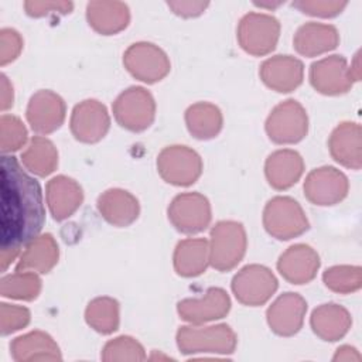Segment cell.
Masks as SVG:
<instances>
[{"label":"cell","mask_w":362,"mask_h":362,"mask_svg":"<svg viewBox=\"0 0 362 362\" xmlns=\"http://www.w3.org/2000/svg\"><path fill=\"white\" fill-rule=\"evenodd\" d=\"M1 216L0 243L3 249L18 250L37 238L45 222L40 184L27 174L16 157H1Z\"/></svg>","instance_id":"6da1fadb"},{"label":"cell","mask_w":362,"mask_h":362,"mask_svg":"<svg viewBox=\"0 0 362 362\" xmlns=\"http://www.w3.org/2000/svg\"><path fill=\"white\" fill-rule=\"evenodd\" d=\"M238 337L226 324L182 325L177 331V345L181 354H221L235 352Z\"/></svg>","instance_id":"7a4b0ae2"},{"label":"cell","mask_w":362,"mask_h":362,"mask_svg":"<svg viewBox=\"0 0 362 362\" xmlns=\"http://www.w3.org/2000/svg\"><path fill=\"white\" fill-rule=\"evenodd\" d=\"M209 264L219 272L235 269L243 259L247 236L243 225L236 221H219L211 229Z\"/></svg>","instance_id":"3957f363"},{"label":"cell","mask_w":362,"mask_h":362,"mask_svg":"<svg viewBox=\"0 0 362 362\" xmlns=\"http://www.w3.org/2000/svg\"><path fill=\"white\" fill-rule=\"evenodd\" d=\"M263 226L266 232L279 239L288 240L308 230L310 223L303 206L291 197H274L263 209Z\"/></svg>","instance_id":"277c9868"},{"label":"cell","mask_w":362,"mask_h":362,"mask_svg":"<svg viewBox=\"0 0 362 362\" xmlns=\"http://www.w3.org/2000/svg\"><path fill=\"white\" fill-rule=\"evenodd\" d=\"M112 109L116 122L134 133L148 129L156 117V100L143 86H130L123 90Z\"/></svg>","instance_id":"5b68a950"},{"label":"cell","mask_w":362,"mask_h":362,"mask_svg":"<svg viewBox=\"0 0 362 362\" xmlns=\"http://www.w3.org/2000/svg\"><path fill=\"white\" fill-rule=\"evenodd\" d=\"M236 37L242 49L253 57L270 54L280 38V23L266 13H247L238 25Z\"/></svg>","instance_id":"8992f818"},{"label":"cell","mask_w":362,"mask_h":362,"mask_svg":"<svg viewBox=\"0 0 362 362\" xmlns=\"http://www.w3.org/2000/svg\"><path fill=\"white\" fill-rule=\"evenodd\" d=\"M269 139L276 144H296L308 133V116L303 105L287 99L273 107L264 124Z\"/></svg>","instance_id":"52a82bcc"},{"label":"cell","mask_w":362,"mask_h":362,"mask_svg":"<svg viewBox=\"0 0 362 362\" xmlns=\"http://www.w3.org/2000/svg\"><path fill=\"white\" fill-rule=\"evenodd\" d=\"M201 156L188 146H168L157 156V170L160 177L177 187L194 184L202 174Z\"/></svg>","instance_id":"ba28073f"},{"label":"cell","mask_w":362,"mask_h":362,"mask_svg":"<svg viewBox=\"0 0 362 362\" xmlns=\"http://www.w3.org/2000/svg\"><path fill=\"white\" fill-rule=\"evenodd\" d=\"M230 286L239 303L257 307L272 298L279 287V281L269 267L247 264L233 276Z\"/></svg>","instance_id":"9c48e42d"},{"label":"cell","mask_w":362,"mask_h":362,"mask_svg":"<svg viewBox=\"0 0 362 362\" xmlns=\"http://www.w3.org/2000/svg\"><path fill=\"white\" fill-rule=\"evenodd\" d=\"M124 68L136 79L156 83L164 79L171 69L167 54L151 42H134L123 54Z\"/></svg>","instance_id":"30bf717a"},{"label":"cell","mask_w":362,"mask_h":362,"mask_svg":"<svg viewBox=\"0 0 362 362\" xmlns=\"http://www.w3.org/2000/svg\"><path fill=\"white\" fill-rule=\"evenodd\" d=\"M168 219L173 226L185 235L205 230L212 219L208 198L199 192H184L177 195L168 206Z\"/></svg>","instance_id":"8fae6325"},{"label":"cell","mask_w":362,"mask_h":362,"mask_svg":"<svg viewBox=\"0 0 362 362\" xmlns=\"http://www.w3.org/2000/svg\"><path fill=\"white\" fill-rule=\"evenodd\" d=\"M305 198L320 206H329L341 202L349 191L346 175L331 165L314 168L304 181Z\"/></svg>","instance_id":"7c38bea8"},{"label":"cell","mask_w":362,"mask_h":362,"mask_svg":"<svg viewBox=\"0 0 362 362\" xmlns=\"http://www.w3.org/2000/svg\"><path fill=\"white\" fill-rule=\"evenodd\" d=\"M65 115L66 106L64 99L49 89L35 92L30 98L25 110L27 122L38 136L58 130L65 120Z\"/></svg>","instance_id":"4fadbf2b"},{"label":"cell","mask_w":362,"mask_h":362,"mask_svg":"<svg viewBox=\"0 0 362 362\" xmlns=\"http://www.w3.org/2000/svg\"><path fill=\"white\" fill-rule=\"evenodd\" d=\"M69 127L78 141L98 143L109 132L110 116L103 103L96 99H86L74 107Z\"/></svg>","instance_id":"5bb4252c"},{"label":"cell","mask_w":362,"mask_h":362,"mask_svg":"<svg viewBox=\"0 0 362 362\" xmlns=\"http://www.w3.org/2000/svg\"><path fill=\"white\" fill-rule=\"evenodd\" d=\"M307 301L297 293H283L267 308L266 320L270 329L280 337L296 335L305 318Z\"/></svg>","instance_id":"9a60e30c"},{"label":"cell","mask_w":362,"mask_h":362,"mask_svg":"<svg viewBox=\"0 0 362 362\" xmlns=\"http://www.w3.org/2000/svg\"><path fill=\"white\" fill-rule=\"evenodd\" d=\"M310 82L317 92L328 96L346 93L354 83L342 55H329L315 61L310 68Z\"/></svg>","instance_id":"2e32d148"},{"label":"cell","mask_w":362,"mask_h":362,"mask_svg":"<svg viewBox=\"0 0 362 362\" xmlns=\"http://www.w3.org/2000/svg\"><path fill=\"white\" fill-rule=\"evenodd\" d=\"M230 310L229 294L221 287H211L199 298H184L177 304L178 315L189 324H206L223 318Z\"/></svg>","instance_id":"e0dca14e"},{"label":"cell","mask_w":362,"mask_h":362,"mask_svg":"<svg viewBox=\"0 0 362 362\" xmlns=\"http://www.w3.org/2000/svg\"><path fill=\"white\" fill-rule=\"evenodd\" d=\"M259 75L263 83L272 90L288 93L301 85L304 79V65L296 57L274 55L260 65Z\"/></svg>","instance_id":"ac0fdd59"},{"label":"cell","mask_w":362,"mask_h":362,"mask_svg":"<svg viewBox=\"0 0 362 362\" xmlns=\"http://www.w3.org/2000/svg\"><path fill=\"white\" fill-rule=\"evenodd\" d=\"M318 253L305 243L287 247L277 260V270L291 284L310 283L320 269Z\"/></svg>","instance_id":"d6986e66"},{"label":"cell","mask_w":362,"mask_h":362,"mask_svg":"<svg viewBox=\"0 0 362 362\" xmlns=\"http://www.w3.org/2000/svg\"><path fill=\"white\" fill-rule=\"evenodd\" d=\"M331 157L341 165L359 170L362 165V129L355 122H342L328 139Z\"/></svg>","instance_id":"ffe728a7"},{"label":"cell","mask_w":362,"mask_h":362,"mask_svg":"<svg viewBox=\"0 0 362 362\" xmlns=\"http://www.w3.org/2000/svg\"><path fill=\"white\" fill-rule=\"evenodd\" d=\"M48 209L54 219L64 221L72 216L83 201L82 187L71 177L57 175L45 187Z\"/></svg>","instance_id":"44dd1931"},{"label":"cell","mask_w":362,"mask_h":362,"mask_svg":"<svg viewBox=\"0 0 362 362\" xmlns=\"http://www.w3.org/2000/svg\"><path fill=\"white\" fill-rule=\"evenodd\" d=\"M304 160L296 150L281 148L273 151L264 163V175L270 187L283 191L288 189L301 178Z\"/></svg>","instance_id":"7402d4cb"},{"label":"cell","mask_w":362,"mask_h":362,"mask_svg":"<svg viewBox=\"0 0 362 362\" xmlns=\"http://www.w3.org/2000/svg\"><path fill=\"white\" fill-rule=\"evenodd\" d=\"M98 211L110 225L124 228L139 218L140 204L129 191L110 188L98 198Z\"/></svg>","instance_id":"603a6c76"},{"label":"cell","mask_w":362,"mask_h":362,"mask_svg":"<svg viewBox=\"0 0 362 362\" xmlns=\"http://www.w3.org/2000/svg\"><path fill=\"white\" fill-rule=\"evenodd\" d=\"M293 44L300 55L310 58L318 57L337 48L339 44V34L331 24L310 21L298 27Z\"/></svg>","instance_id":"cb8c5ba5"},{"label":"cell","mask_w":362,"mask_h":362,"mask_svg":"<svg viewBox=\"0 0 362 362\" xmlns=\"http://www.w3.org/2000/svg\"><path fill=\"white\" fill-rule=\"evenodd\" d=\"M11 356L17 362L61 361L62 355L58 344L44 331H31L17 337L10 344Z\"/></svg>","instance_id":"d4e9b609"},{"label":"cell","mask_w":362,"mask_h":362,"mask_svg":"<svg viewBox=\"0 0 362 362\" xmlns=\"http://www.w3.org/2000/svg\"><path fill=\"white\" fill-rule=\"evenodd\" d=\"M86 20L96 33L113 35L129 25L130 11L122 1H90L86 6Z\"/></svg>","instance_id":"484cf974"},{"label":"cell","mask_w":362,"mask_h":362,"mask_svg":"<svg viewBox=\"0 0 362 362\" xmlns=\"http://www.w3.org/2000/svg\"><path fill=\"white\" fill-rule=\"evenodd\" d=\"M59 257V247L51 233H42L30 240L20 253L16 270H28L38 274L48 273Z\"/></svg>","instance_id":"4316f807"},{"label":"cell","mask_w":362,"mask_h":362,"mask_svg":"<svg viewBox=\"0 0 362 362\" xmlns=\"http://www.w3.org/2000/svg\"><path fill=\"white\" fill-rule=\"evenodd\" d=\"M311 328L324 341H338L346 335L352 325L351 314L339 304L328 303L317 307L310 318Z\"/></svg>","instance_id":"83f0119b"},{"label":"cell","mask_w":362,"mask_h":362,"mask_svg":"<svg viewBox=\"0 0 362 362\" xmlns=\"http://www.w3.org/2000/svg\"><path fill=\"white\" fill-rule=\"evenodd\" d=\"M174 270L182 277H197L209 264V243L204 238L180 240L173 256Z\"/></svg>","instance_id":"f1b7e54d"},{"label":"cell","mask_w":362,"mask_h":362,"mask_svg":"<svg viewBox=\"0 0 362 362\" xmlns=\"http://www.w3.org/2000/svg\"><path fill=\"white\" fill-rule=\"evenodd\" d=\"M185 124L195 139L208 140L222 130L223 116L214 103L197 102L185 110Z\"/></svg>","instance_id":"f546056e"},{"label":"cell","mask_w":362,"mask_h":362,"mask_svg":"<svg viewBox=\"0 0 362 362\" xmlns=\"http://www.w3.org/2000/svg\"><path fill=\"white\" fill-rule=\"evenodd\" d=\"M23 165L38 177H47L58 167V151L51 140L34 136L21 153Z\"/></svg>","instance_id":"4dcf8cb0"},{"label":"cell","mask_w":362,"mask_h":362,"mask_svg":"<svg viewBox=\"0 0 362 362\" xmlns=\"http://www.w3.org/2000/svg\"><path fill=\"white\" fill-rule=\"evenodd\" d=\"M85 320L90 328L99 334H112L119 328L120 308L119 303L107 296L93 298L86 310Z\"/></svg>","instance_id":"1f68e13d"},{"label":"cell","mask_w":362,"mask_h":362,"mask_svg":"<svg viewBox=\"0 0 362 362\" xmlns=\"http://www.w3.org/2000/svg\"><path fill=\"white\" fill-rule=\"evenodd\" d=\"M41 291V279L38 273L28 270H16L1 279L0 293L6 298L33 301Z\"/></svg>","instance_id":"d6a6232c"},{"label":"cell","mask_w":362,"mask_h":362,"mask_svg":"<svg viewBox=\"0 0 362 362\" xmlns=\"http://www.w3.org/2000/svg\"><path fill=\"white\" fill-rule=\"evenodd\" d=\"M324 284L339 294H349L361 288L362 286V270L359 266H332L322 274Z\"/></svg>","instance_id":"836d02e7"},{"label":"cell","mask_w":362,"mask_h":362,"mask_svg":"<svg viewBox=\"0 0 362 362\" xmlns=\"http://www.w3.org/2000/svg\"><path fill=\"white\" fill-rule=\"evenodd\" d=\"M100 358L105 362H117V361L137 362V361L146 359V352L143 345L137 339L129 335H122L106 342V345L102 349Z\"/></svg>","instance_id":"e575fe53"},{"label":"cell","mask_w":362,"mask_h":362,"mask_svg":"<svg viewBox=\"0 0 362 362\" xmlns=\"http://www.w3.org/2000/svg\"><path fill=\"white\" fill-rule=\"evenodd\" d=\"M28 133L20 117L14 115H1L0 117V148L3 154L20 150L25 146Z\"/></svg>","instance_id":"d590c367"},{"label":"cell","mask_w":362,"mask_h":362,"mask_svg":"<svg viewBox=\"0 0 362 362\" xmlns=\"http://www.w3.org/2000/svg\"><path fill=\"white\" fill-rule=\"evenodd\" d=\"M30 310L23 305L16 304H0V331L1 335H8L21 328L27 327L30 322Z\"/></svg>","instance_id":"8d00e7d4"},{"label":"cell","mask_w":362,"mask_h":362,"mask_svg":"<svg viewBox=\"0 0 362 362\" xmlns=\"http://www.w3.org/2000/svg\"><path fill=\"white\" fill-rule=\"evenodd\" d=\"M346 1H328V0H300L294 1L293 6L298 8L301 13L314 16V17H322L329 18L338 16L345 7Z\"/></svg>","instance_id":"74e56055"},{"label":"cell","mask_w":362,"mask_h":362,"mask_svg":"<svg viewBox=\"0 0 362 362\" xmlns=\"http://www.w3.org/2000/svg\"><path fill=\"white\" fill-rule=\"evenodd\" d=\"M23 51V38L14 28L0 31V65L4 66L17 59Z\"/></svg>","instance_id":"f35d334b"},{"label":"cell","mask_w":362,"mask_h":362,"mask_svg":"<svg viewBox=\"0 0 362 362\" xmlns=\"http://www.w3.org/2000/svg\"><path fill=\"white\" fill-rule=\"evenodd\" d=\"M74 4L71 1H25L24 10L30 17H48L54 14L71 13Z\"/></svg>","instance_id":"ab89813d"},{"label":"cell","mask_w":362,"mask_h":362,"mask_svg":"<svg viewBox=\"0 0 362 362\" xmlns=\"http://www.w3.org/2000/svg\"><path fill=\"white\" fill-rule=\"evenodd\" d=\"M167 6L180 17H197L202 14L209 6L208 1H168Z\"/></svg>","instance_id":"60d3db41"},{"label":"cell","mask_w":362,"mask_h":362,"mask_svg":"<svg viewBox=\"0 0 362 362\" xmlns=\"http://www.w3.org/2000/svg\"><path fill=\"white\" fill-rule=\"evenodd\" d=\"M0 107L1 110H7L13 106L14 103V90H13V85L8 81V78L6 75H1V82H0Z\"/></svg>","instance_id":"b9f144b4"},{"label":"cell","mask_w":362,"mask_h":362,"mask_svg":"<svg viewBox=\"0 0 362 362\" xmlns=\"http://www.w3.org/2000/svg\"><path fill=\"white\" fill-rule=\"evenodd\" d=\"M332 361H361V355L358 354V351L354 346L349 345H342L337 349Z\"/></svg>","instance_id":"7bdbcfd3"},{"label":"cell","mask_w":362,"mask_h":362,"mask_svg":"<svg viewBox=\"0 0 362 362\" xmlns=\"http://www.w3.org/2000/svg\"><path fill=\"white\" fill-rule=\"evenodd\" d=\"M349 68V75H351V79L355 82V81H359L361 78V69H359V52L355 55L354 58V62Z\"/></svg>","instance_id":"ee69618b"}]
</instances>
